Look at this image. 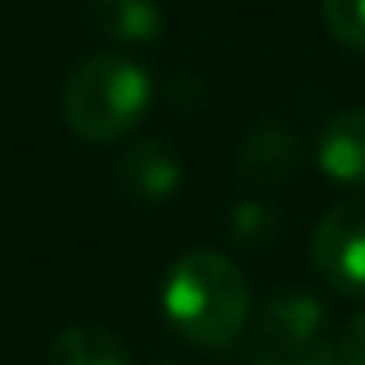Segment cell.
<instances>
[{
  "mask_svg": "<svg viewBox=\"0 0 365 365\" xmlns=\"http://www.w3.org/2000/svg\"><path fill=\"white\" fill-rule=\"evenodd\" d=\"M247 283L224 252L197 247L169 267L161 307L185 341L220 349L240 338L247 322Z\"/></svg>",
  "mask_w": 365,
  "mask_h": 365,
  "instance_id": "obj_1",
  "label": "cell"
},
{
  "mask_svg": "<svg viewBox=\"0 0 365 365\" xmlns=\"http://www.w3.org/2000/svg\"><path fill=\"white\" fill-rule=\"evenodd\" d=\"M153 83L126 56H91L63 83V122L83 142H118L150 110Z\"/></svg>",
  "mask_w": 365,
  "mask_h": 365,
  "instance_id": "obj_2",
  "label": "cell"
},
{
  "mask_svg": "<svg viewBox=\"0 0 365 365\" xmlns=\"http://www.w3.org/2000/svg\"><path fill=\"white\" fill-rule=\"evenodd\" d=\"M310 255L341 299L365 302V197L341 200L318 220Z\"/></svg>",
  "mask_w": 365,
  "mask_h": 365,
  "instance_id": "obj_3",
  "label": "cell"
},
{
  "mask_svg": "<svg viewBox=\"0 0 365 365\" xmlns=\"http://www.w3.org/2000/svg\"><path fill=\"white\" fill-rule=\"evenodd\" d=\"M326 307L310 291H279L263 302L255 322V361L279 354H294L302 346L322 341Z\"/></svg>",
  "mask_w": 365,
  "mask_h": 365,
  "instance_id": "obj_4",
  "label": "cell"
},
{
  "mask_svg": "<svg viewBox=\"0 0 365 365\" xmlns=\"http://www.w3.org/2000/svg\"><path fill=\"white\" fill-rule=\"evenodd\" d=\"M118 181L138 200H165L181 185V161L158 138H142L118 158Z\"/></svg>",
  "mask_w": 365,
  "mask_h": 365,
  "instance_id": "obj_5",
  "label": "cell"
},
{
  "mask_svg": "<svg viewBox=\"0 0 365 365\" xmlns=\"http://www.w3.org/2000/svg\"><path fill=\"white\" fill-rule=\"evenodd\" d=\"M318 165L341 185H365V106L341 110L318 138Z\"/></svg>",
  "mask_w": 365,
  "mask_h": 365,
  "instance_id": "obj_6",
  "label": "cell"
},
{
  "mask_svg": "<svg viewBox=\"0 0 365 365\" xmlns=\"http://www.w3.org/2000/svg\"><path fill=\"white\" fill-rule=\"evenodd\" d=\"M294 161H299V138L275 122V126H259L247 138L236 158V169L247 185L271 189V185H283L294 173Z\"/></svg>",
  "mask_w": 365,
  "mask_h": 365,
  "instance_id": "obj_7",
  "label": "cell"
},
{
  "mask_svg": "<svg viewBox=\"0 0 365 365\" xmlns=\"http://www.w3.org/2000/svg\"><path fill=\"white\" fill-rule=\"evenodd\" d=\"M91 20L114 43H153L165 32L158 0H91Z\"/></svg>",
  "mask_w": 365,
  "mask_h": 365,
  "instance_id": "obj_8",
  "label": "cell"
},
{
  "mask_svg": "<svg viewBox=\"0 0 365 365\" xmlns=\"http://www.w3.org/2000/svg\"><path fill=\"white\" fill-rule=\"evenodd\" d=\"M48 365H134L118 338L103 326H71L51 341Z\"/></svg>",
  "mask_w": 365,
  "mask_h": 365,
  "instance_id": "obj_9",
  "label": "cell"
},
{
  "mask_svg": "<svg viewBox=\"0 0 365 365\" xmlns=\"http://www.w3.org/2000/svg\"><path fill=\"white\" fill-rule=\"evenodd\" d=\"M322 20L338 43L365 51V0H322Z\"/></svg>",
  "mask_w": 365,
  "mask_h": 365,
  "instance_id": "obj_10",
  "label": "cell"
},
{
  "mask_svg": "<svg viewBox=\"0 0 365 365\" xmlns=\"http://www.w3.org/2000/svg\"><path fill=\"white\" fill-rule=\"evenodd\" d=\"M275 236V212L259 200H240L232 208V240L244 247H259Z\"/></svg>",
  "mask_w": 365,
  "mask_h": 365,
  "instance_id": "obj_11",
  "label": "cell"
},
{
  "mask_svg": "<svg viewBox=\"0 0 365 365\" xmlns=\"http://www.w3.org/2000/svg\"><path fill=\"white\" fill-rule=\"evenodd\" d=\"M255 365H341V354L330 341H314V346H302V349H294V354L263 357V361H255Z\"/></svg>",
  "mask_w": 365,
  "mask_h": 365,
  "instance_id": "obj_12",
  "label": "cell"
},
{
  "mask_svg": "<svg viewBox=\"0 0 365 365\" xmlns=\"http://www.w3.org/2000/svg\"><path fill=\"white\" fill-rule=\"evenodd\" d=\"M338 354H341V365H365V314H357L354 322L341 330Z\"/></svg>",
  "mask_w": 365,
  "mask_h": 365,
  "instance_id": "obj_13",
  "label": "cell"
}]
</instances>
